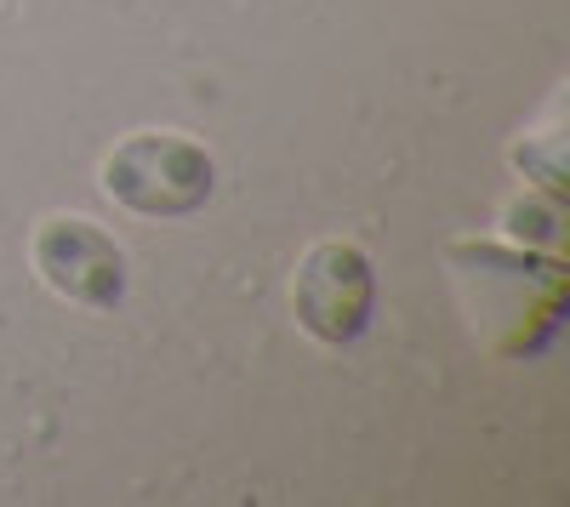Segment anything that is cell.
Listing matches in <instances>:
<instances>
[{"label":"cell","mask_w":570,"mask_h":507,"mask_svg":"<svg viewBox=\"0 0 570 507\" xmlns=\"http://www.w3.org/2000/svg\"><path fill=\"white\" fill-rule=\"evenodd\" d=\"M456 262L480 268L485 280L502 286V297H468L473 302V326L480 337L502 354H537L553 342L559 314H564V262L559 257H525L519 251H497V246H451Z\"/></svg>","instance_id":"cell-1"},{"label":"cell","mask_w":570,"mask_h":507,"mask_svg":"<svg viewBox=\"0 0 570 507\" xmlns=\"http://www.w3.org/2000/svg\"><path fill=\"white\" fill-rule=\"evenodd\" d=\"M104 189L137 217H195L217 195V160L183 131H131L104 160Z\"/></svg>","instance_id":"cell-2"},{"label":"cell","mask_w":570,"mask_h":507,"mask_svg":"<svg viewBox=\"0 0 570 507\" xmlns=\"http://www.w3.org/2000/svg\"><path fill=\"white\" fill-rule=\"evenodd\" d=\"M292 314L297 326L325 342V348H348L371 331L376 314V268L360 246L348 240H320L303 251L297 280H292Z\"/></svg>","instance_id":"cell-3"},{"label":"cell","mask_w":570,"mask_h":507,"mask_svg":"<svg viewBox=\"0 0 570 507\" xmlns=\"http://www.w3.org/2000/svg\"><path fill=\"white\" fill-rule=\"evenodd\" d=\"M29 262L46 286H52L63 302L109 314L126 302V251L115 246V235H104L98 222L86 217H46L29 240Z\"/></svg>","instance_id":"cell-4"},{"label":"cell","mask_w":570,"mask_h":507,"mask_svg":"<svg viewBox=\"0 0 570 507\" xmlns=\"http://www.w3.org/2000/svg\"><path fill=\"white\" fill-rule=\"evenodd\" d=\"M559 222H564V195H548V189H542V200H519L508 211L513 235L525 246H542V251H559Z\"/></svg>","instance_id":"cell-5"}]
</instances>
